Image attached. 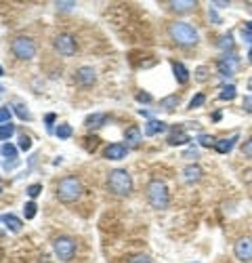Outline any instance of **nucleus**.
Returning <instances> with one entry per match:
<instances>
[{
	"instance_id": "nucleus-2",
	"label": "nucleus",
	"mask_w": 252,
	"mask_h": 263,
	"mask_svg": "<svg viewBox=\"0 0 252 263\" xmlns=\"http://www.w3.org/2000/svg\"><path fill=\"white\" fill-rule=\"evenodd\" d=\"M82 181H80L76 175H67V177H63L59 183H57V188H55V196L57 200H61V202H76V200L82 196Z\"/></svg>"
},
{
	"instance_id": "nucleus-25",
	"label": "nucleus",
	"mask_w": 252,
	"mask_h": 263,
	"mask_svg": "<svg viewBox=\"0 0 252 263\" xmlns=\"http://www.w3.org/2000/svg\"><path fill=\"white\" fill-rule=\"evenodd\" d=\"M193 76H195L197 82H206V80H208V76H210V69L206 67V66H200V67H197L195 72H193Z\"/></svg>"
},
{
	"instance_id": "nucleus-51",
	"label": "nucleus",
	"mask_w": 252,
	"mask_h": 263,
	"mask_svg": "<svg viewBox=\"0 0 252 263\" xmlns=\"http://www.w3.org/2000/svg\"><path fill=\"white\" fill-rule=\"evenodd\" d=\"M2 91H4V89H2V84H0V93H2Z\"/></svg>"
},
{
	"instance_id": "nucleus-30",
	"label": "nucleus",
	"mask_w": 252,
	"mask_h": 263,
	"mask_svg": "<svg viewBox=\"0 0 252 263\" xmlns=\"http://www.w3.org/2000/svg\"><path fill=\"white\" fill-rule=\"evenodd\" d=\"M25 194H28L30 198L40 196V194H42V186H40V183H32V186L25 188Z\"/></svg>"
},
{
	"instance_id": "nucleus-37",
	"label": "nucleus",
	"mask_w": 252,
	"mask_h": 263,
	"mask_svg": "<svg viewBox=\"0 0 252 263\" xmlns=\"http://www.w3.org/2000/svg\"><path fill=\"white\" fill-rule=\"evenodd\" d=\"M55 6H57V11H63V13H65V11H71V8H76V2H63V0H61V2H55Z\"/></svg>"
},
{
	"instance_id": "nucleus-41",
	"label": "nucleus",
	"mask_w": 252,
	"mask_h": 263,
	"mask_svg": "<svg viewBox=\"0 0 252 263\" xmlns=\"http://www.w3.org/2000/svg\"><path fill=\"white\" fill-rule=\"evenodd\" d=\"M44 122H47V129L49 131H53V122H55V114H47V118H44Z\"/></svg>"
},
{
	"instance_id": "nucleus-18",
	"label": "nucleus",
	"mask_w": 252,
	"mask_h": 263,
	"mask_svg": "<svg viewBox=\"0 0 252 263\" xmlns=\"http://www.w3.org/2000/svg\"><path fill=\"white\" fill-rule=\"evenodd\" d=\"M0 221H2L11 232H19L21 227H23L21 219H19V217H15V215H11V213H4L2 217H0Z\"/></svg>"
},
{
	"instance_id": "nucleus-4",
	"label": "nucleus",
	"mask_w": 252,
	"mask_h": 263,
	"mask_svg": "<svg viewBox=\"0 0 252 263\" xmlns=\"http://www.w3.org/2000/svg\"><path fill=\"white\" fill-rule=\"evenodd\" d=\"M107 188L116 196H128L132 192V179L124 169H114L107 175Z\"/></svg>"
},
{
	"instance_id": "nucleus-46",
	"label": "nucleus",
	"mask_w": 252,
	"mask_h": 263,
	"mask_svg": "<svg viewBox=\"0 0 252 263\" xmlns=\"http://www.w3.org/2000/svg\"><path fill=\"white\" fill-rule=\"evenodd\" d=\"M229 2H212V6H227Z\"/></svg>"
},
{
	"instance_id": "nucleus-28",
	"label": "nucleus",
	"mask_w": 252,
	"mask_h": 263,
	"mask_svg": "<svg viewBox=\"0 0 252 263\" xmlns=\"http://www.w3.org/2000/svg\"><path fill=\"white\" fill-rule=\"evenodd\" d=\"M55 135H57L59 139H69V137H71V127H69V125H59L57 131H55Z\"/></svg>"
},
{
	"instance_id": "nucleus-29",
	"label": "nucleus",
	"mask_w": 252,
	"mask_h": 263,
	"mask_svg": "<svg viewBox=\"0 0 252 263\" xmlns=\"http://www.w3.org/2000/svg\"><path fill=\"white\" fill-rule=\"evenodd\" d=\"M36 210H38V206H36L34 200H30V202L23 206V215H25V219H34V217H36Z\"/></svg>"
},
{
	"instance_id": "nucleus-43",
	"label": "nucleus",
	"mask_w": 252,
	"mask_h": 263,
	"mask_svg": "<svg viewBox=\"0 0 252 263\" xmlns=\"http://www.w3.org/2000/svg\"><path fill=\"white\" fill-rule=\"evenodd\" d=\"M242 38H244V42H250V45H252V34L246 32L244 28H242Z\"/></svg>"
},
{
	"instance_id": "nucleus-47",
	"label": "nucleus",
	"mask_w": 252,
	"mask_h": 263,
	"mask_svg": "<svg viewBox=\"0 0 252 263\" xmlns=\"http://www.w3.org/2000/svg\"><path fill=\"white\" fill-rule=\"evenodd\" d=\"M248 91L252 93V78H248Z\"/></svg>"
},
{
	"instance_id": "nucleus-11",
	"label": "nucleus",
	"mask_w": 252,
	"mask_h": 263,
	"mask_svg": "<svg viewBox=\"0 0 252 263\" xmlns=\"http://www.w3.org/2000/svg\"><path fill=\"white\" fill-rule=\"evenodd\" d=\"M126 154H128V145L124 143H110L103 152L107 160H122V158H126Z\"/></svg>"
},
{
	"instance_id": "nucleus-34",
	"label": "nucleus",
	"mask_w": 252,
	"mask_h": 263,
	"mask_svg": "<svg viewBox=\"0 0 252 263\" xmlns=\"http://www.w3.org/2000/svg\"><path fill=\"white\" fill-rule=\"evenodd\" d=\"M11 114H13L11 108H0V125H6V122H11Z\"/></svg>"
},
{
	"instance_id": "nucleus-20",
	"label": "nucleus",
	"mask_w": 252,
	"mask_h": 263,
	"mask_svg": "<svg viewBox=\"0 0 252 263\" xmlns=\"http://www.w3.org/2000/svg\"><path fill=\"white\" fill-rule=\"evenodd\" d=\"M141 137H143V133L139 131V127H128V129H126V133H124V139H126V143H128V145H139Z\"/></svg>"
},
{
	"instance_id": "nucleus-26",
	"label": "nucleus",
	"mask_w": 252,
	"mask_h": 263,
	"mask_svg": "<svg viewBox=\"0 0 252 263\" xmlns=\"http://www.w3.org/2000/svg\"><path fill=\"white\" fill-rule=\"evenodd\" d=\"M197 143H200L202 147H214L217 145V139H214L212 135H200L197 137Z\"/></svg>"
},
{
	"instance_id": "nucleus-12",
	"label": "nucleus",
	"mask_w": 252,
	"mask_h": 263,
	"mask_svg": "<svg viewBox=\"0 0 252 263\" xmlns=\"http://www.w3.org/2000/svg\"><path fill=\"white\" fill-rule=\"evenodd\" d=\"M105 122H107V114H91V116H86L84 127L88 131H97V129L105 127Z\"/></svg>"
},
{
	"instance_id": "nucleus-53",
	"label": "nucleus",
	"mask_w": 252,
	"mask_h": 263,
	"mask_svg": "<svg viewBox=\"0 0 252 263\" xmlns=\"http://www.w3.org/2000/svg\"><path fill=\"white\" fill-rule=\"evenodd\" d=\"M0 192H2V190H0Z\"/></svg>"
},
{
	"instance_id": "nucleus-5",
	"label": "nucleus",
	"mask_w": 252,
	"mask_h": 263,
	"mask_svg": "<svg viewBox=\"0 0 252 263\" xmlns=\"http://www.w3.org/2000/svg\"><path fill=\"white\" fill-rule=\"evenodd\" d=\"M11 53L19 61H30L36 55V42L28 36H15L11 42Z\"/></svg>"
},
{
	"instance_id": "nucleus-36",
	"label": "nucleus",
	"mask_w": 252,
	"mask_h": 263,
	"mask_svg": "<svg viewBox=\"0 0 252 263\" xmlns=\"http://www.w3.org/2000/svg\"><path fill=\"white\" fill-rule=\"evenodd\" d=\"M242 154L248 156V158H252V137H250V139H246V141L242 143Z\"/></svg>"
},
{
	"instance_id": "nucleus-52",
	"label": "nucleus",
	"mask_w": 252,
	"mask_h": 263,
	"mask_svg": "<svg viewBox=\"0 0 252 263\" xmlns=\"http://www.w3.org/2000/svg\"><path fill=\"white\" fill-rule=\"evenodd\" d=\"M191 263H197V261H191Z\"/></svg>"
},
{
	"instance_id": "nucleus-6",
	"label": "nucleus",
	"mask_w": 252,
	"mask_h": 263,
	"mask_svg": "<svg viewBox=\"0 0 252 263\" xmlns=\"http://www.w3.org/2000/svg\"><path fill=\"white\" fill-rule=\"evenodd\" d=\"M53 249H55V255L59 257V261H71L76 255V240L69 238V236H59L53 242Z\"/></svg>"
},
{
	"instance_id": "nucleus-1",
	"label": "nucleus",
	"mask_w": 252,
	"mask_h": 263,
	"mask_svg": "<svg viewBox=\"0 0 252 263\" xmlns=\"http://www.w3.org/2000/svg\"><path fill=\"white\" fill-rule=\"evenodd\" d=\"M168 34L170 38H173L175 45L179 47H195L197 42H200V36H197V32L191 23H185V21H175L168 25Z\"/></svg>"
},
{
	"instance_id": "nucleus-24",
	"label": "nucleus",
	"mask_w": 252,
	"mask_h": 263,
	"mask_svg": "<svg viewBox=\"0 0 252 263\" xmlns=\"http://www.w3.org/2000/svg\"><path fill=\"white\" fill-rule=\"evenodd\" d=\"M15 135V125H11V122H6V125H2L0 127V139L2 141H8Z\"/></svg>"
},
{
	"instance_id": "nucleus-45",
	"label": "nucleus",
	"mask_w": 252,
	"mask_h": 263,
	"mask_svg": "<svg viewBox=\"0 0 252 263\" xmlns=\"http://www.w3.org/2000/svg\"><path fill=\"white\" fill-rule=\"evenodd\" d=\"M244 30H246V32H250V34H252V21H248V23H246V25H244Z\"/></svg>"
},
{
	"instance_id": "nucleus-14",
	"label": "nucleus",
	"mask_w": 252,
	"mask_h": 263,
	"mask_svg": "<svg viewBox=\"0 0 252 263\" xmlns=\"http://www.w3.org/2000/svg\"><path fill=\"white\" fill-rule=\"evenodd\" d=\"M202 175L204 173H202V169L197 164H187L185 169H183V177H185L187 183H197V181L202 179Z\"/></svg>"
},
{
	"instance_id": "nucleus-7",
	"label": "nucleus",
	"mask_w": 252,
	"mask_h": 263,
	"mask_svg": "<svg viewBox=\"0 0 252 263\" xmlns=\"http://www.w3.org/2000/svg\"><path fill=\"white\" fill-rule=\"evenodd\" d=\"M53 47H55V51L59 53V55L63 57H71V55H76V38L71 36V34H57L55 40H53Z\"/></svg>"
},
{
	"instance_id": "nucleus-17",
	"label": "nucleus",
	"mask_w": 252,
	"mask_h": 263,
	"mask_svg": "<svg viewBox=\"0 0 252 263\" xmlns=\"http://www.w3.org/2000/svg\"><path fill=\"white\" fill-rule=\"evenodd\" d=\"M168 143L170 145H185V143H189V135L183 129H173V133L168 135Z\"/></svg>"
},
{
	"instance_id": "nucleus-9",
	"label": "nucleus",
	"mask_w": 252,
	"mask_h": 263,
	"mask_svg": "<svg viewBox=\"0 0 252 263\" xmlns=\"http://www.w3.org/2000/svg\"><path fill=\"white\" fill-rule=\"evenodd\" d=\"M238 64H240L238 55H233V53H229V55H223V57L217 61V69H219V74H221V76L229 78L233 72H236Z\"/></svg>"
},
{
	"instance_id": "nucleus-10",
	"label": "nucleus",
	"mask_w": 252,
	"mask_h": 263,
	"mask_svg": "<svg viewBox=\"0 0 252 263\" xmlns=\"http://www.w3.org/2000/svg\"><path fill=\"white\" fill-rule=\"evenodd\" d=\"M76 82H78L80 86H93V84L97 82L95 69H93V67H88V66L78 67V69H76Z\"/></svg>"
},
{
	"instance_id": "nucleus-31",
	"label": "nucleus",
	"mask_w": 252,
	"mask_h": 263,
	"mask_svg": "<svg viewBox=\"0 0 252 263\" xmlns=\"http://www.w3.org/2000/svg\"><path fill=\"white\" fill-rule=\"evenodd\" d=\"M2 154H4L6 158H11V160H17V147H15L13 143H4V145H2Z\"/></svg>"
},
{
	"instance_id": "nucleus-42",
	"label": "nucleus",
	"mask_w": 252,
	"mask_h": 263,
	"mask_svg": "<svg viewBox=\"0 0 252 263\" xmlns=\"http://www.w3.org/2000/svg\"><path fill=\"white\" fill-rule=\"evenodd\" d=\"M208 15H210V19H212L214 23H221V17L217 15V11H214V8H210V11H208Z\"/></svg>"
},
{
	"instance_id": "nucleus-23",
	"label": "nucleus",
	"mask_w": 252,
	"mask_h": 263,
	"mask_svg": "<svg viewBox=\"0 0 252 263\" xmlns=\"http://www.w3.org/2000/svg\"><path fill=\"white\" fill-rule=\"evenodd\" d=\"M13 110H15V114H17V116H19L21 120H32V114L28 112V108H25V105L23 103H19V101H17L15 105H13Z\"/></svg>"
},
{
	"instance_id": "nucleus-40",
	"label": "nucleus",
	"mask_w": 252,
	"mask_h": 263,
	"mask_svg": "<svg viewBox=\"0 0 252 263\" xmlns=\"http://www.w3.org/2000/svg\"><path fill=\"white\" fill-rule=\"evenodd\" d=\"M242 179H244V183H252V169L242 171Z\"/></svg>"
},
{
	"instance_id": "nucleus-3",
	"label": "nucleus",
	"mask_w": 252,
	"mask_h": 263,
	"mask_svg": "<svg viewBox=\"0 0 252 263\" xmlns=\"http://www.w3.org/2000/svg\"><path fill=\"white\" fill-rule=\"evenodd\" d=\"M145 194H147V202L154 208H158V210H164L168 206V202H170V194H168L166 183L160 181V179H151L147 183Z\"/></svg>"
},
{
	"instance_id": "nucleus-15",
	"label": "nucleus",
	"mask_w": 252,
	"mask_h": 263,
	"mask_svg": "<svg viewBox=\"0 0 252 263\" xmlns=\"http://www.w3.org/2000/svg\"><path fill=\"white\" fill-rule=\"evenodd\" d=\"M238 135H231L229 139H219L217 141V145H214V150H217L219 154H229L231 150H233V145L238 143Z\"/></svg>"
},
{
	"instance_id": "nucleus-8",
	"label": "nucleus",
	"mask_w": 252,
	"mask_h": 263,
	"mask_svg": "<svg viewBox=\"0 0 252 263\" xmlns=\"http://www.w3.org/2000/svg\"><path fill=\"white\" fill-rule=\"evenodd\" d=\"M233 255H236V259L242 263L252 261V238L250 236H244V238H240L236 244H233Z\"/></svg>"
},
{
	"instance_id": "nucleus-38",
	"label": "nucleus",
	"mask_w": 252,
	"mask_h": 263,
	"mask_svg": "<svg viewBox=\"0 0 252 263\" xmlns=\"http://www.w3.org/2000/svg\"><path fill=\"white\" fill-rule=\"evenodd\" d=\"M137 101H139V103H151L154 99H151V95H149V93L141 91V93H137Z\"/></svg>"
},
{
	"instance_id": "nucleus-44",
	"label": "nucleus",
	"mask_w": 252,
	"mask_h": 263,
	"mask_svg": "<svg viewBox=\"0 0 252 263\" xmlns=\"http://www.w3.org/2000/svg\"><path fill=\"white\" fill-rule=\"evenodd\" d=\"M185 158H197V152L195 150H187L185 152Z\"/></svg>"
},
{
	"instance_id": "nucleus-33",
	"label": "nucleus",
	"mask_w": 252,
	"mask_h": 263,
	"mask_svg": "<svg viewBox=\"0 0 252 263\" xmlns=\"http://www.w3.org/2000/svg\"><path fill=\"white\" fill-rule=\"evenodd\" d=\"M206 101V95L204 93H197L195 95V97L191 99V101H189V110H193V108H200V105Z\"/></svg>"
},
{
	"instance_id": "nucleus-49",
	"label": "nucleus",
	"mask_w": 252,
	"mask_h": 263,
	"mask_svg": "<svg viewBox=\"0 0 252 263\" xmlns=\"http://www.w3.org/2000/svg\"><path fill=\"white\" fill-rule=\"evenodd\" d=\"M246 6H248V11L252 13V2H246Z\"/></svg>"
},
{
	"instance_id": "nucleus-50",
	"label": "nucleus",
	"mask_w": 252,
	"mask_h": 263,
	"mask_svg": "<svg viewBox=\"0 0 252 263\" xmlns=\"http://www.w3.org/2000/svg\"><path fill=\"white\" fill-rule=\"evenodd\" d=\"M4 74V69H2V66H0V76H2Z\"/></svg>"
},
{
	"instance_id": "nucleus-22",
	"label": "nucleus",
	"mask_w": 252,
	"mask_h": 263,
	"mask_svg": "<svg viewBox=\"0 0 252 263\" xmlns=\"http://www.w3.org/2000/svg\"><path fill=\"white\" fill-rule=\"evenodd\" d=\"M236 86L233 84H225L223 89H221V93H219V99L221 101H231V99H236Z\"/></svg>"
},
{
	"instance_id": "nucleus-16",
	"label": "nucleus",
	"mask_w": 252,
	"mask_h": 263,
	"mask_svg": "<svg viewBox=\"0 0 252 263\" xmlns=\"http://www.w3.org/2000/svg\"><path fill=\"white\" fill-rule=\"evenodd\" d=\"M166 131V122H162V120H149L145 129H143V133H145L147 137H154L158 133H164Z\"/></svg>"
},
{
	"instance_id": "nucleus-27",
	"label": "nucleus",
	"mask_w": 252,
	"mask_h": 263,
	"mask_svg": "<svg viewBox=\"0 0 252 263\" xmlns=\"http://www.w3.org/2000/svg\"><path fill=\"white\" fill-rule=\"evenodd\" d=\"M219 49H223V51H231L233 49V36H231V34L219 38Z\"/></svg>"
},
{
	"instance_id": "nucleus-35",
	"label": "nucleus",
	"mask_w": 252,
	"mask_h": 263,
	"mask_svg": "<svg viewBox=\"0 0 252 263\" xmlns=\"http://www.w3.org/2000/svg\"><path fill=\"white\" fill-rule=\"evenodd\" d=\"M30 147H32V139H30L28 135H19V150L28 152Z\"/></svg>"
},
{
	"instance_id": "nucleus-32",
	"label": "nucleus",
	"mask_w": 252,
	"mask_h": 263,
	"mask_svg": "<svg viewBox=\"0 0 252 263\" xmlns=\"http://www.w3.org/2000/svg\"><path fill=\"white\" fill-rule=\"evenodd\" d=\"M126 263H154V261H151L149 255H143V253H139V255H132Z\"/></svg>"
},
{
	"instance_id": "nucleus-48",
	"label": "nucleus",
	"mask_w": 252,
	"mask_h": 263,
	"mask_svg": "<svg viewBox=\"0 0 252 263\" xmlns=\"http://www.w3.org/2000/svg\"><path fill=\"white\" fill-rule=\"evenodd\" d=\"M248 59H250V64H252V49L248 51Z\"/></svg>"
},
{
	"instance_id": "nucleus-19",
	"label": "nucleus",
	"mask_w": 252,
	"mask_h": 263,
	"mask_svg": "<svg viewBox=\"0 0 252 263\" xmlns=\"http://www.w3.org/2000/svg\"><path fill=\"white\" fill-rule=\"evenodd\" d=\"M170 66H173V74H175V78H177V80L181 82V84H185V82L189 80V69H187L183 64H179V61H173Z\"/></svg>"
},
{
	"instance_id": "nucleus-13",
	"label": "nucleus",
	"mask_w": 252,
	"mask_h": 263,
	"mask_svg": "<svg viewBox=\"0 0 252 263\" xmlns=\"http://www.w3.org/2000/svg\"><path fill=\"white\" fill-rule=\"evenodd\" d=\"M168 6H170V11H175V13H189L197 6V2L195 0H173Z\"/></svg>"
},
{
	"instance_id": "nucleus-21",
	"label": "nucleus",
	"mask_w": 252,
	"mask_h": 263,
	"mask_svg": "<svg viewBox=\"0 0 252 263\" xmlns=\"http://www.w3.org/2000/svg\"><path fill=\"white\" fill-rule=\"evenodd\" d=\"M179 101H181V99H179V95H168V97H162V99H160V108L170 114V112L177 110Z\"/></svg>"
},
{
	"instance_id": "nucleus-39",
	"label": "nucleus",
	"mask_w": 252,
	"mask_h": 263,
	"mask_svg": "<svg viewBox=\"0 0 252 263\" xmlns=\"http://www.w3.org/2000/svg\"><path fill=\"white\" fill-rule=\"evenodd\" d=\"M242 108H244L248 114H252V95H246L244 101H242Z\"/></svg>"
}]
</instances>
